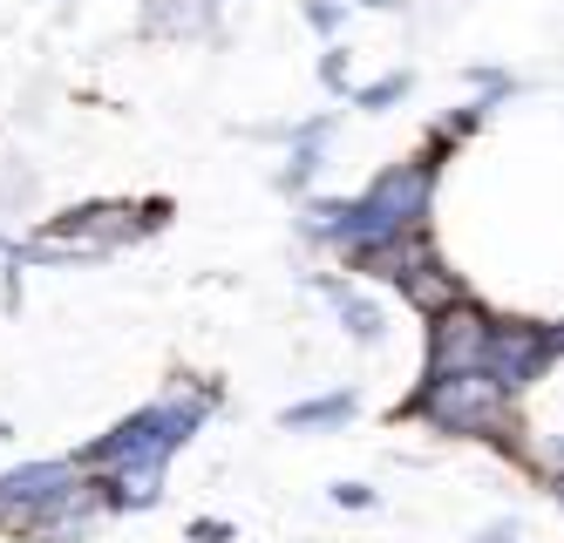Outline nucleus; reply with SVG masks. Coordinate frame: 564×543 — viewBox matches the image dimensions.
<instances>
[{
  "label": "nucleus",
  "mask_w": 564,
  "mask_h": 543,
  "mask_svg": "<svg viewBox=\"0 0 564 543\" xmlns=\"http://www.w3.org/2000/svg\"><path fill=\"white\" fill-rule=\"evenodd\" d=\"M360 8H394V0H360Z\"/></svg>",
  "instance_id": "13"
},
{
  "label": "nucleus",
  "mask_w": 564,
  "mask_h": 543,
  "mask_svg": "<svg viewBox=\"0 0 564 543\" xmlns=\"http://www.w3.org/2000/svg\"><path fill=\"white\" fill-rule=\"evenodd\" d=\"M184 536H191V543H231L238 530H231L225 517H191V530H184Z\"/></svg>",
  "instance_id": "9"
},
{
  "label": "nucleus",
  "mask_w": 564,
  "mask_h": 543,
  "mask_svg": "<svg viewBox=\"0 0 564 543\" xmlns=\"http://www.w3.org/2000/svg\"><path fill=\"white\" fill-rule=\"evenodd\" d=\"M212 408H218V388L184 381V388H171L164 401H150V408L123 414V422H116L109 435H96L89 448H75V463H83V469L102 482L109 517L164 503V469L177 463V448H184L197 428H205Z\"/></svg>",
  "instance_id": "1"
},
{
  "label": "nucleus",
  "mask_w": 564,
  "mask_h": 543,
  "mask_svg": "<svg viewBox=\"0 0 564 543\" xmlns=\"http://www.w3.org/2000/svg\"><path fill=\"white\" fill-rule=\"evenodd\" d=\"M409 89H415V75H409V68H394V75L368 82V89H354V109H394Z\"/></svg>",
  "instance_id": "6"
},
{
  "label": "nucleus",
  "mask_w": 564,
  "mask_h": 543,
  "mask_svg": "<svg viewBox=\"0 0 564 543\" xmlns=\"http://www.w3.org/2000/svg\"><path fill=\"white\" fill-rule=\"evenodd\" d=\"M354 388H334V394H313V401H293L286 414H279V428H293V435H313V428H340L354 422Z\"/></svg>",
  "instance_id": "5"
},
{
  "label": "nucleus",
  "mask_w": 564,
  "mask_h": 543,
  "mask_svg": "<svg viewBox=\"0 0 564 543\" xmlns=\"http://www.w3.org/2000/svg\"><path fill=\"white\" fill-rule=\"evenodd\" d=\"M319 82H327L334 96L347 89V48H327V55H319Z\"/></svg>",
  "instance_id": "10"
},
{
  "label": "nucleus",
  "mask_w": 564,
  "mask_h": 543,
  "mask_svg": "<svg viewBox=\"0 0 564 543\" xmlns=\"http://www.w3.org/2000/svg\"><path fill=\"white\" fill-rule=\"evenodd\" d=\"M429 197H435V156H409L381 171L360 197H319L306 204V238L334 245V252H375V245L394 238H415L429 218Z\"/></svg>",
  "instance_id": "2"
},
{
  "label": "nucleus",
  "mask_w": 564,
  "mask_h": 543,
  "mask_svg": "<svg viewBox=\"0 0 564 543\" xmlns=\"http://www.w3.org/2000/svg\"><path fill=\"white\" fill-rule=\"evenodd\" d=\"M340 21H347V8H340V0H306V28H319V34H340Z\"/></svg>",
  "instance_id": "8"
},
{
  "label": "nucleus",
  "mask_w": 564,
  "mask_h": 543,
  "mask_svg": "<svg viewBox=\"0 0 564 543\" xmlns=\"http://www.w3.org/2000/svg\"><path fill=\"white\" fill-rule=\"evenodd\" d=\"M327 496H334V510H375V503H381V496H375L368 482H334Z\"/></svg>",
  "instance_id": "7"
},
{
  "label": "nucleus",
  "mask_w": 564,
  "mask_h": 543,
  "mask_svg": "<svg viewBox=\"0 0 564 543\" xmlns=\"http://www.w3.org/2000/svg\"><path fill=\"white\" fill-rule=\"evenodd\" d=\"M319 292H327V300H334V313H340V326H347V340H360V347H375L381 340V306L368 300V292H360V285H347V279H313Z\"/></svg>",
  "instance_id": "4"
},
{
  "label": "nucleus",
  "mask_w": 564,
  "mask_h": 543,
  "mask_svg": "<svg viewBox=\"0 0 564 543\" xmlns=\"http://www.w3.org/2000/svg\"><path fill=\"white\" fill-rule=\"evenodd\" d=\"M476 543H523V536H517V523H490V530H482Z\"/></svg>",
  "instance_id": "11"
},
{
  "label": "nucleus",
  "mask_w": 564,
  "mask_h": 543,
  "mask_svg": "<svg viewBox=\"0 0 564 543\" xmlns=\"http://www.w3.org/2000/svg\"><path fill=\"white\" fill-rule=\"evenodd\" d=\"M0 442H14V422H0Z\"/></svg>",
  "instance_id": "12"
},
{
  "label": "nucleus",
  "mask_w": 564,
  "mask_h": 543,
  "mask_svg": "<svg viewBox=\"0 0 564 543\" xmlns=\"http://www.w3.org/2000/svg\"><path fill=\"white\" fill-rule=\"evenodd\" d=\"M409 422H429L435 435H469L510 448V388L497 373H422V388L401 401Z\"/></svg>",
  "instance_id": "3"
}]
</instances>
